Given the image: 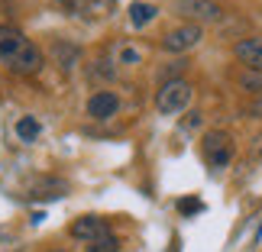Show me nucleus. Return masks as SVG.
Segmentation results:
<instances>
[{"label": "nucleus", "instance_id": "f257e3e1", "mask_svg": "<svg viewBox=\"0 0 262 252\" xmlns=\"http://www.w3.org/2000/svg\"><path fill=\"white\" fill-rule=\"evenodd\" d=\"M0 62H4L13 75H39V68H42V52H39L16 26L0 23Z\"/></svg>", "mask_w": 262, "mask_h": 252}, {"label": "nucleus", "instance_id": "f03ea898", "mask_svg": "<svg viewBox=\"0 0 262 252\" xmlns=\"http://www.w3.org/2000/svg\"><path fill=\"white\" fill-rule=\"evenodd\" d=\"M191 97H194V87H191L185 78H178V81H165L162 87L156 90V110L162 117H178L181 110L191 107Z\"/></svg>", "mask_w": 262, "mask_h": 252}, {"label": "nucleus", "instance_id": "7ed1b4c3", "mask_svg": "<svg viewBox=\"0 0 262 252\" xmlns=\"http://www.w3.org/2000/svg\"><path fill=\"white\" fill-rule=\"evenodd\" d=\"M201 152H204V162L210 168H227L233 162V139H230L224 129H210L201 139Z\"/></svg>", "mask_w": 262, "mask_h": 252}, {"label": "nucleus", "instance_id": "20e7f679", "mask_svg": "<svg viewBox=\"0 0 262 252\" xmlns=\"http://www.w3.org/2000/svg\"><path fill=\"white\" fill-rule=\"evenodd\" d=\"M175 13L185 16L188 23H194V26H207V23H220L227 10L220 7L217 0H178Z\"/></svg>", "mask_w": 262, "mask_h": 252}, {"label": "nucleus", "instance_id": "39448f33", "mask_svg": "<svg viewBox=\"0 0 262 252\" xmlns=\"http://www.w3.org/2000/svg\"><path fill=\"white\" fill-rule=\"evenodd\" d=\"M201 39H204V26H194V23H181L175 29H168V33L162 36V49L168 55H185L191 52Z\"/></svg>", "mask_w": 262, "mask_h": 252}, {"label": "nucleus", "instance_id": "423d86ee", "mask_svg": "<svg viewBox=\"0 0 262 252\" xmlns=\"http://www.w3.org/2000/svg\"><path fill=\"white\" fill-rule=\"evenodd\" d=\"M72 236L81 239V243H94V239L110 236V223L104 217H78L72 220Z\"/></svg>", "mask_w": 262, "mask_h": 252}, {"label": "nucleus", "instance_id": "0eeeda50", "mask_svg": "<svg viewBox=\"0 0 262 252\" xmlns=\"http://www.w3.org/2000/svg\"><path fill=\"white\" fill-rule=\"evenodd\" d=\"M120 110V97L114 90H94L88 97V117L91 120H114Z\"/></svg>", "mask_w": 262, "mask_h": 252}, {"label": "nucleus", "instance_id": "6e6552de", "mask_svg": "<svg viewBox=\"0 0 262 252\" xmlns=\"http://www.w3.org/2000/svg\"><path fill=\"white\" fill-rule=\"evenodd\" d=\"M233 55L249 72H262V36H246L233 45Z\"/></svg>", "mask_w": 262, "mask_h": 252}, {"label": "nucleus", "instance_id": "1a4fd4ad", "mask_svg": "<svg viewBox=\"0 0 262 252\" xmlns=\"http://www.w3.org/2000/svg\"><path fill=\"white\" fill-rule=\"evenodd\" d=\"M68 185L62 178H36L29 185V194L26 197H39V200H55V197H65Z\"/></svg>", "mask_w": 262, "mask_h": 252}, {"label": "nucleus", "instance_id": "9d476101", "mask_svg": "<svg viewBox=\"0 0 262 252\" xmlns=\"http://www.w3.org/2000/svg\"><path fill=\"white\" fill-rule=\"evenodd\" d=\"M78 58H81V49L72 45V42H52V62L62 68V72H72V68L78 65Z\"/></svg>", "mask_w": 262, "mask_h": 252}, {"label": "nucleus", "instance_id": "9b49d317", "mask_svg": "<svg viewBox=\"0 0 262 252\" xmlns=\"http://www.w3.org/2000/svg\"><path fill=\"white\" fill-rule=\"evenodd\" d=\"M156 16H159V10H156L152 4H146V0H136V4L129 7V23H133L136 29L149 26V23H152Z\"/></svg>", "mask_w": 262, "mask_h": 252}, {"label": "nucleus", "instance_id": "f8f14e48", "mask_svg": "<svg viewBox=\"0 0 262 252\" xmlns=\"http://www.w3.org/2000/svg\"><path fill=\"white\" fill-rule=\"evenodd\" d=\"M39 133H42V126H39L36 117H19L16 120V136L23 139V143H36Z\"/></svg>", "mask_w": 262, "mask_h": 252}, {"label": "nucleus", "instance_id": "ddd939ff", "mask_svg": "<svg viewBox=\"0 0 262 252\" xmlns=\"http://www.w3.org/2000/svg\"><path fill=\"white\" fill-rule=\"evenodd\" d=\"M84 249H88V252H120V239L110 233V236H104V239H94V243H88Z\"/></svg>", "mask_w": 262, "mask_h": 252}, {"label": "nucleus", "instance_id": "4468645a", "mask_svg": "<svg viewBox=\"0 0 262 252\" xmlns=\"http://www.w3.org/2000/svg\"><path fill=\"white\" fill-rule=\"evenodd\" d=\"M201 210H204V204H201L198 197H181V200H178V214H185V217L201 214Z\"/></svg>", "mask_w": 262, "mask_h": 252}, {"label": "nucleus", "instance_id": "2eb2a0df", "mask_svg": "<svg viewBox=\"0 0 262 252\" xmlns=\"http://www.w3.org/2000/svg\"><path fill=\"white\" fill-rule=\"evenodd\" d=\"M239 84H243L246 90H259V94H262V75H243Z\"/></svg>", "mask_w": 262, "mask_h": 252}, {"label": "nucleus", "instance_id": "dca6fc26", "mask_svg": "<svg viewBox=\"0 0 262 252\" xmlns=\"http://www.w3.org/2000/svg\"><path fill=\"white\" fill-rule=\"evenodd\" d=\"M117 72L114 68H107V62H97L94 68H91V78H114Z\"/></svg>", "mask_w": 262, "mask_h": 252}, {"label": "nucleus", "instance_id": "f3484780", "mask_svg": "<svg viewBox=\"0 0 262 252\" xmlns=\"http://www.w3.org/2000/svg\"><path fill=\"white\" fill-rule=\"evenodd\" d=\"M120 62H123V65H136L139 52H136V49H123V52H120Z\"/></svg>", "mask_w": 262, "mask_h": 252}, {"label": "nucleus", "instance_id": "a211bd4d", "mask_svg": "<svg viewBox=\"0 0 262 252\" xmlns=\"http://www.w3.org/2000/svg\"><path fill=\"white\" fill-rule=\"evenodd\" d=\"M181 126H185V129H198V126H201V113H191Z\"/></svg>", "mask_w": 262, "mask_h": 252}, {"label": "nucleus", "instance_id": "6ab92c4d", "mask_svg": "<svg viewBox=\"0 0 262 252\" xmlns=\"http://www.w3.org/2000/svg\"><path fill=\"white\" fill-rule=\"evenodd\" d=\"M249 113H253L256 120H262V94H259V97L253 100V107H249Z\"/></svg>", "mask_w": 262, "mask_h": 252}, {"label": "nucleus", "instance_id": "aec40b11", "mask_svg": "<svg viewBox=\"0 0 262 252\" xmlns=\"http://www.w3.org/2000/svg\"><path fill=\"white\" fill-rule=\"evenodd\" d=\"M49 252H62V249H49Z\"/></svg>", "mask_w": 262, "mask_h": 252}, {"label": "nucleus", "instance_id": "412c9836", "mask_svg": "<svg viewBox=\"0 0 262 252\" xmlns=\"http://www.w3.org/2000/svg\"><path fill=\"white\" fill-rule=\"evenodd\" d=\"M256 236H262V226H259V233H256Z\"/></svg>", "mask_w": 262, "mask_h": 252}]
</instances>
